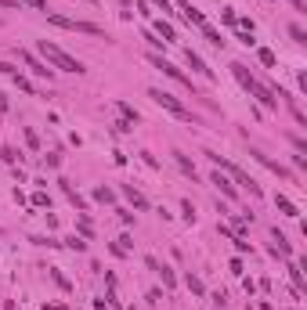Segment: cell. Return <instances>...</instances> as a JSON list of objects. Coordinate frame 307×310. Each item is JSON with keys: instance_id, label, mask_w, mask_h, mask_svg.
<instances>
[{"instance_id": "6da1fadb", "label": "cell", "mask_w": 307, "mask_h": 310, "mask_svg": "<svg viewBox=\"0 0 307 310\" xmlns=\"http://www.w3.org/2000/svg\"><path fill=\"white\" fill-rule=\"evenodd\" d=\"M36 51L43 54V65H51V69H61V72H76V76H80V72H87L80 58H72L69 51H61L58 43H51V40H40V43H36Z\"/></svg>"}, {"instance_id": "7a4b0ae2", "label": "cell", "mask_w": 307, "mask_h": 310, "mask_svg": "<svg viewBox=\"0 0 307 310\" xmlns=\"http://www.w3.org/2000/svg\"><path fill=\"white\" fill-rule=\"evenodd\" d=\"M232 76H235V80H239L246 90H250V94H253L260 105H264V108H279V98H275V94H271V90H268L264 83H260V80H253L250 69H246L242 61H235V65H232Z\"/></svg>"}, {"instance_id": "3957f363", "label": "cell", "mask_w": 307, "mask_h": 310, "mask_svg": "<svg viewBox=\"0 0 307 310\" xmlns=\"http://www.w3.org/2000/svg\"><path fill=\"white\" fill-rule=\"evenodd\" d=\"M148 98L152 101H156L159 108H166V112H170V116H177V119H184V123H195V116H192V108H184L174 94H166V90H159V87H152L148 90Z\"/></svg>"}, {"instance_id": "277c9868", "label": "cell", "mask_w": 307, "mask_h": 310, "mask_svg": "<svg viewBox=\"0 0 307 310\" xmlns=\"http://www.w3.org/2000/svg\"><path fill=\"white\" fill-rule=\"evenodd\" d=\"M47 22L58 25V29H69V33H87V36H101V29L94 22H76V18H65V14H47Z\"/></svg>"}, {"instance_id": "5b68a950", "label": "cell", "mask_w": 307, "mask_h": 310, "mask_svg": "<svg viewBox=\"0 0 307 310\" xmlns=\"http://www.w3.org/2000/svg\"><path fill=\"white\" fill-rule=\"evenodd\" d=\"M206 155H210V159H213V162H221V166L228 169V173H232V177L239 180V184H246V188H250V195H253V198L260 195V184H257L253 177H246V173H242V169H239L235 162H224V159H221V155H213V152H206Z\"/></svg>"}, {"instance_id": "8992f818", "label": "cell", "mask_w": 307, "mask_h": 310, "mask_svg": "<svg viewBox=\"0 0 307 310\" xmlns=\"http://www.w3.org/2000/svg\"><path fill=\"white\" fill-rule=\"evenodd\" d=\"M148 61H152V65H156V69H163L166 76H174V80H177V83H192V80H188V76H184L181 69H174V65H170V61H166V58H159V54H152Z\"/></svg>"}, {"instance_id": "52a82bcc", "label": "cell", "mask_w": 307, "mask_h": 310, "mask_svg": "<svg viewBox=\"0 0 307 310\" xmlns=\"http://www.w3.org/2000/svg\"><path fill=\"white\" fill-rule=\"evenodd\" d=\"M18 58L25 61V69H33L36 76H47V80H51V72H54V69H51V65H43V61H40V58H33V54H29V51H18Z\"/></svg>"}, {"instance_id": "ba28073f", "label": "cell", "mask_w": 307, "mask_h": 310, "mask_svg": "<svg viewBox=\"0 0 307 310\" xmlns=\"http://www.w3.org/2000/svg\"><path fill=\"white\" fill-rule=\"evenodd\" d=\"M184 61H188V69H195L199 76H206V80H213V69H206V61H203V58H199V54H195L192 47H188V51H184Z\"/></svg>"}, {"instance_id": "9c48e42d", "label": "cell", "mask_w": 307, "mask_h": 310, "mask_svg": "<svg viewBox=\"0 0 307 310\" xmlns=\"http://www.w3.org/2000/svg\"><path fill=\"white\" fill-rule=\"evenodd\" d=\"M123 195H127V198H130V202H134L137 209H148V198H145L141 191H134V188H130V184H127V188H123Z\"/></svg>"}, {"instance_id": "30bf717a", "label": "cell", "mask_w": 307, "mask_h": 310, "mask_svg": "<svg viewBox=\"0 0 307 310\" xmlns=\"http://www.w3.org/2000/svg\"><path fill=\"white\" fill-rule=\"evenodd\" d=\"M156 33L163 36V43H166V40H177V33H174V25H170V22H163V18L156 22Z\"/></svg>"}, {"instance_id": "8fae6325", "label": "cell", "mask_w": 307, "mask_h": 310, "mask_svg": "<svg viewBox=\"0 0 307 310\" xmlns=\"http://www.w3.org/2000/svg\"><path fill=\"white\" fill-rule=\"evenodd\" d=\"M199 29H203V33H206V40L213 43V47H224V40H221V33H217V29H213L210 22H206V25H199Z\"/></svg>"}, {"instance_id": "7c38bea8", "label": "cell", "mask_w": 307, "mask_h": 310, "mask_svg": "<svg viewBox=\"0 0 307 310\" xmlns=\"http://www.w3.org/2000/svg\"><path fill=\"white\" fill-rule=\"evenodd\" d=\"M213 184H217V188L228 195V198H235V188H232V180H228V177H221V173H213Z\"/></svg>"}, {"instance_id": "4fadbf2b", "label": "cell", "mask_w": 307, "mask_h": 310, "mask_svg": "<svg viewBox=\"0 0 307 310\" xmlns=\"http://www.w3.org/2000/svg\"><path fill=\"white\" fill-rule=\"evenodd\" d=\"M275 202H279V209H282L286 216H300V213H297V206H293V202H289V198H286V195H279V198H275Z\"/></svg>"}, {"instance_id": "5bb4252c", "label": "cell", "mask_w": 307, "mask_h": 310, "mask_svg": "<svg viewBox=\"0 0 307 310\" xmlns=\"http://www.w3.org/2000/svg\"><path fill=\"white\" fill-rule=\"evenodd\" d=\"M174 155H177V166H181V169H184V173H188V177L195 180V166L188 162V155H181V152H174Z\"/></svg>"}, {"instance_id": "9a60e30c", "label": "cell", "mask_w": 307, "mask_h": 310, "mask_svg": "<svg viewBox=\"0 0 307 310\" xmlns=\"http://www.w3.org/2000/svg\"><path fill=\"white\" fill-rule=\"evenodd\" d=\"M275 253L289 256V242H286V235H279V231H275Z\"/></svg>"}, {"instance_id": "2e32d148", "label": "cell", "mask_w": 307, "mask_h": 310, "mask_svg": "<svg viewBox=\"0 0 307 310\" xmlns=\"http://www.w3.org/2000/svg\"><path fill=\"white\" fill-rule=\"evenodd\" d=\"M260 61H264L268 69H275V65H279V58H275V51H268V47H260Z\"/></svg>"}, {"instance_id": "e0dca14e", "label": "cell", "mask_w": 307, "mask_h": 310, "mask_svg": "<svg viewBox=\"0 0 307 310\" xmlns=\"http://www.w3.org/2000/svg\"><path fill=\"white\" fill-rule=\"evenodd\" d=\"M156 274H159V278H163V282H166V285H170V289H174V282H177V278H174V271H170V267H163V263H159V271H156Z\"/></svg>"}, {"instance_id": "ac0fdd59", "label": "cell", "mask_w": 307, "mask_h": 310, "mask_svg": "<svg viewBox=\"0 0 307 310\" xmlns=\"http://www.w3.org/2000/svg\"><path fill=\"white\" fill-rule=\"evenodd\" d=\"M119 112H123V119H127V123H137V112H134L127 101H119Z\"/></svg>"}, {"instance_id": "d6986e66", "label": "cell", "mask_w": 307, "mask_h": 310, "mask_svg": "<svg viewBox=\"0 0 307 310\" xmlns=\"http://www.w3.org/2000/svg\"><path fill=\"white\" fill-rule=\"evenodd\" d=\"M188 289L195 292V296H203V292H206V289H203V282H199V278H195V274H188Z\"/></svg>"}, {"instance_id": "ffe728a7", "label": "cell", "mask_w": 307, "mask_h": 310, "mask_svg": "<svg viewBox=\"0 0 307 310\" xmlns=\"http://www.w3.org/2000/svg\"><path fill=\"white\" fill-rule=\"evenodd\" d=\"M289 274H293V285H297V292L304 289V274L297 271V263H289Z\"/></svg>"}, {"instance_id": "44dd1931", "label": "cell", "mask_w": 307, "mask_h": 310, "mask_svg": "<svg viewBox=\"0 0 307 310\" xmlns=\"http://www.w3.org/2000/svg\"><path fill=\"white\" fill-rule=\"evenodd\" d=\"M289 36H293L297 43H307V33H304V29H300V25H289Z\"/></svg>"}, {"instance_id": "7402d4cb", "label": "cell", "mask_w": 307, "mask_h": 310, "mask_svg": "<svg viewBox=\"0 0 307 310\" xmlns=\"http://www.w3.org/2000/svg\"><path fill=\"white\" fill-rule=\"evenodd\" d=\"M94 198H98V202H112V198H116V195H112L109 188H98V191H94Z\"/></svg>"}, {"instance_id": "603a6c76", "label": "cell", "mask_w": 307, "mask_h": 310, "mask_svg": "<svg viewBox=\"0 0 307 310\" xmlns=\"http://www.w3.org/2000/svg\"><path fill=\"white\" fill-rule=\"evenodd\" d=\"M18 4H29L33 11H47V0H18Z\"/></svg>"}, {"instance_id": "cb8c5ba5", "label": "cell", "mask_w": 307, "mask_h": 310, "mask_svg": "<svg viewBox=\"0 0 307 310\" xmlns=\"http://www.w3.org/2000/svg\"><path fill=\"white\" fill-rule=\"evenodd\" d=\"M152 4H156L163 14H174V4H170V0H152Z\"/></svg>"}, {"instance_id": "d4e9b609", "label": "cell", "mask_w": 307, "mask_h": 310, "mask_svg": "<svg viewBox=\"0 0 307 310\" xmlns=\"http://www.w3.org/2000/svg\"><path fill=\"white\" fill-rule=\"evenodd\" d=\"M221 18H224L228 25H239V18H235V11H232V7H224V11H221Z\"/></svg>"}, {"instance_id": "484cf974", "label": "cell", "mask_w": 307, "mask_h": 310, "mask_svg": "<svg viewBox=\"0 0 307 310\" xmlns=\"http://www.w3.org/2000/svg\"><path fill=\"white\" fill-rule=\"evenodd\" d=\"M25 145H29V148H40V137H36L33 130H25Z\"/></svg>"}, {"instance_id": "4316f807", "label": "cell", "mask_w": 307, "mask_h": 310, "mask_svg": "<svg viewBox=\"0 0 307 310\" xmlns=\"http://www.w3.org/2000/svg\"><path fill=\"white\" fill-rule=\"evenodd\" d=\"M289 4H293L297 11H307V4H304V0H289Z\"/></svg>"}, {"instance_id": "83f0119b", "label": "cell", "mask_w": 307, "mask_h": 310, "mask_svg": "<svg viewBox=\"0 0 307 310\" xmlns=\"http://www.w3.org/2000/svg\"><path fill=\"white\" fill-rule=\"evenodd\" d=\"M0 72H7V76H14V69H11V65H4V61H0Z\"/></svg>"}, {"instance_id": "f1b7e54d", "label": "cell", "mask_w": 307, "mask_h": 310, "mask_svg": "<svg viewBox=\"0 0 307 310\" xmlns=\"http://www.w3.org/2000/svg\"><path fill=\"white\" fill-rule=\"evenodd\" d=\"M0 112H7V98L4 94H0Z\"/></svg>"}, {"instance_id": "f546056e", "label": "cell", "mask_w": 307, "mask_h": 310, "mask_svg": "<svg viewBox=\"0 0 307 310\" xmlns=\"http://www.w3.org/2000/svg\"><path fill=\"white\" fill-rule=\"evenodd\" d=\"M177 4H181V11H184V7H188V0H177Z\"/></svg>"}, {"instance_id": "4dcf8cb0", "label": "cell", "mask_w": 307, "mask_h": 310, "mask_svg": "<svg viewBox=\"0 0 307 310\" xmlns=\"http://www.w3.org/2000/svg\"><path fill=\"white\" fill-rule=\"evenodd\" d=\"M43 310H65V307H43Z\"/></svg>"}]
</instances>
